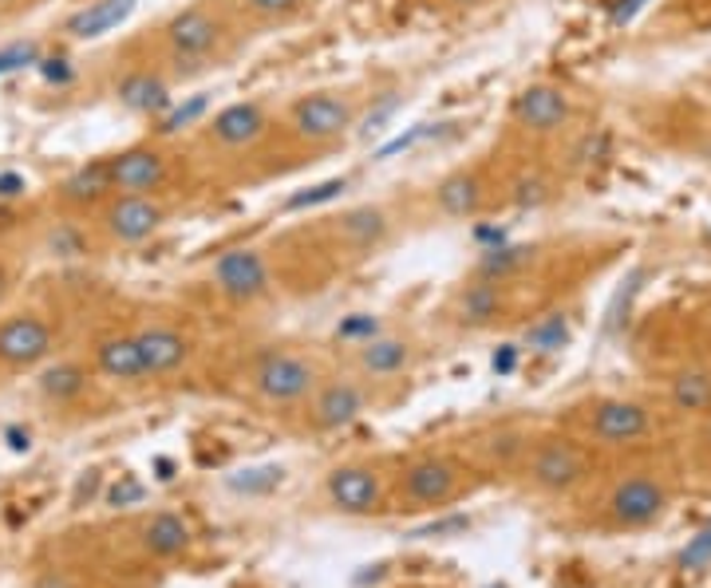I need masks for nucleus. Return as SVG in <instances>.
Returning a JSON list of instances; mask_svg holds the SVG:
<instances>
[{"instance_id": "nucleus-31", "label": "nucleus", "mask_w": 711, "mask_h": 588, "mask_svg": "<svg viewBox=\"0 0 711 588\" xmlns=\"http://www.w3.org/2000/svg\"><path fill=\"white\" fill-rule=\"evenodd\" d=\"M684 12V21L691 28H711V0H672L668 4V16Z\"/></svg>"}, {"instance_id": "nucleus-36", "label": "nucleus", "mask_w": 711, "mask_h": 588, "mask_svg": "<svg viewBox=\"0 0 711 588\" xmlns=\"http://www.w3.org/2000/svg\"><path fill=\"white\" fill-rule=\"evenodd\" d=\"M28 4H36V0H0V9H4V12H16V9H28Z\"/></svg>"}, {"instance_id": "nucleus-21", "label": "nucleus", "mask_w": 711, "mask_h": 588, "mask_svg": "<svg viewBox=\"0 0 711 588\" xmlns=\"http://www.w3.org/2000/svg\"><path fill=\"white\" fill-rule=\"evenodd\" d=\"M230 12L237 16L249 36H273V32H289L301 21H308L320 0H225Z\"/></svg>"}, {"instance_id": "nucleus-39", "label": "nucleus", "mask_w": 711, "mask_h": 588, "mask_svg": "<svg viewBox=\"0 0 711 588\" xmlns=\"http://www.w3.org/2000/svg\"><path fill=\"white\" fill-rule=\"evenodd\" d=\"M708 328H711V305H708Z\"/></svg>"}, {"instance_id": "nucleus-19", "label": "nucleus", "mask_w": 711, "mask_h": 588, "mask_svg": "<svg viewBox=\"0 0 711 588\" xmlns=\"http://www.w3.org/2000/svg\"><path fill=\"white\" fill-rule=\"evenodd\" d=\"M135 340H139L142 364L151 379L174 376L194 360V336L171 320H151V325L135 328Z\"/></svg>"}, {"instance_id": "nucleus-10", "label": "nucleus", "mask_w": 711, "mask_h": 588, "mask_svg": "<svg viewBox=\"0 0 711 588\" xmlns=\"http://www.w3.org/2000/svg\"><path fill=\"white\" fill-rule=\"evenodd\" d=\"M174 213V198L163 193H112L100 210L92 213L95 234L115 249H135L147 245Z\"/></svg>"}, {"instance_id": "nucleus-29", "label": "nucleus", "mask_w": 711, "mask_h": 588, "mask_svg": "<svg viewBox=\"0 0 711 588\" xmlns=\"http://www.w3.org/2000/svg\"><path fill=\"white\" fill-rule=\"evenodd\" d=\"M40 391L56 403H71V399H80L88 391V367L83 364H51L48 372L40 376Z\"/></svg>"}, {"instance_id": "nucleus-32", "label": "nucleus", "mask_w": 711, "mask_h": 588, "mask_svg": "<svg viewBox=\"0 0 711 588\" xmlns=\"http://www.w3.org/2000/svg\"><path fill=\"white\" fill-rule=\"evenodd\" d=\"M708 557H711V529H703L700 538H696L688 549H684V565L696 568V565H703Z\"/></svg>"}, {"instance_id": "nucleus-35", "label": "nucleus", "mask_w": 711, "mask_h": 588, "mask_svg": "<svg viewBox=\"0 0 711 588\" xmlns=\"http://www.w3.org/2000/svg\"><path fill=\"white\" fill-rule=\"evenodd\" d=\"M9 289H12V277H9V269L0 264V308H4V301H9Z\"/></svg>"}, {"instance_id": "nucleus-14", "label": "nucleus", "mask_w": 711, "mask_h": 588, "mask_svg": "<svg viewBox=\"0 0 711 588\" xmlns=\"http://www.w3.org/2000/svg\"><path fill=\"white\" fill-rule=\"evenodd\" d=\"M308 423L313 431H345L368 411V379L360 376H325L320 387L305 399Z\"/></svg>"}, {"instance_id": "nucleus-13", "label": "nucleus", "mask_w": 711, "mask_h": 588, "mask_svg": "<svg viewBox=\"0 0 711 588\" xmlns=\"http://www.w3.org/2000/svg\"><path fill=\"white\" fill-rule=\"evenodd\" d=\"M526 474L546 494H566L590 474V450L573 443V438H541L526 455Z\"/></svg>"}, {"instance_id": "nucleus-38", "label": "nucleus", "mask_w": 711, "mask_h": 588, "mask_svg": "<svg viewBox=\"0 0 711 588\" xmlns=\"http://www.w3.org/2000/svg\"><path fill=\"white\" fill-rule=\"evenodd\" d=\"M703 443H708V447H711V411H708V415H703Z\"/></svg>"}, {"instance_id": "nucleus-24", "label": "nucleus", "mask_w": 711, "mask_h": 588, "mask_svg": "<svg viewBox=\"0 0 711 588\" xmlns=\"http://www.w3.org/2000/svg\"><path fill=\"white\" fill-rule=\"evenodd\" d=\"M112 170H107V154L92 158V163L75 166V170L56 186V202L71 213H95L107 198H112Z\"/></svg>"}, {"instance_id": "nucleus-34", "label": "nucleus", "mask_w": 711, "mask_h": 588, "mask_svg": "<svg viewBox=\"0 0 711 588\" xmlns=\"http://www.w3.org/2000/svg\"><path fill=\"white\" fill-rule=\"evenodd\" d=\"M423 4H439V9H463V4H487V0H423Z\"/></svg>"}, {"instance_id": "nucleus-3", "label": "nucleus", "mask_w": 711, "mask_h": 588, "mask_svg": "<svg viewBox=\"0 0 711 588\" xmlns=\"http://www.w3.org/2000/svg\"><path fill=\"white\" fill-rule=\"evenodd\" d=\"M249 44L254 36L237 24L225 0H190L183 9L166 12L163 21L142 36L147 60L159 63L174 83L230 68Z\"/></svg>"}, {"instance_id": "nucleus-16", "label": "nucleus", "mask_w": 711, "mask_h": 588, "mask_svg": "<svg viewBox=\"0 0 711 588\" xmlns=\"http://www.w3.org/2000/svg\"><path fill=\"white\" fill-rule=\"evenodd\" d=\"M585 426H590V438H597L601 447H632V443L652 435V411L640 399L609 396L590 407Z\"/></svg>"}, {"instance_id": "nucleus-27", "label": "nucleus", "mask_w": 711, "mask_h": 588, "mask_svg": "<svg viewBox=\"0 0 711 588\" xmlns=\"http://www.w3.org/2000/svg\"><path fill=\"white\" fill-rule=\"evenodd\" d=\"M194 529L183 514H154L147 526H142V549L151 557H178L186 545H190Z\"/></svg>"}, {"instance_id": "nucleus-6", "label": "nucleus", "mask_w": 711, "mask_h": 588, "mask_svg": "<svg viewBox=\"0 0 711 588\" xmlns=\"http://www.w3.org/2000/svg\"><path fill=\"white\" fill-rule=\"evenodd\" d=\"M585 122V99L561 80H529L510 99L502 119V146L558 154Z\"/></svg>"}, {"instance_id": "nucleus-7", "label": "nucleus", "mask_w": 711, "mask_h": 588, "mask_svg": "<svg viewBox=\"0 0 711 588\" xmlns=\"http://www.w3.org/2000/svg\"><path fill=\"white\" fill-rule=\"evenodd\" d=\"M107 170L115 193H163V198H174L186 178L202 174L190 151L171 146L166 139H142L107 154Z\"/></svg>"}, {"instance_id": "nucleus-5", "label": "nucleus", "mask_w": 711, "mask_h": 588, "mask_svg": "<svg viewBox=\"0 0 711 588\" xmlns=\"http://www.w3.org/2000/svg\"><path fill=\"white\" fill-rule=\"evenodd\" d=\"M320 242L328 245L336 264H364L404 237L407 222H419L411 193H392V198H364V202L336 205L328 213L308 217Z\"/></svg>"}, {"instance_id": "nucleus-12", "label": "nucleus", "mask_w": 711, "mask_h": 588, "mask_svg": "<svg viewBox=\"0 0 711 588\" xmlns=\"http://www.w3.org/2000/svg\"><path fill=\"white\" fill-rule=\"evenodd\" d=\"M514 296H518V284L514 281L467 273L451 289L443 316H447V325H455L458 332H487V328H498L514 313Z\"/></svg>"}, {"instance_id": "nucleus-15", "label": "nucleus", "mask_w": 711, "mask_h": 588, "mask_svg": "<svg viewBox=\"0 0 711 588\" xmlns=\"http://www.w3.org/2000/svg\"><path fill=\"white\" fill-rule=\"evenodd\" d=\"M416 340L404 332H384L376 328L364 340H352V372L368 384H384L416 367Z\"/></svg>"}, {"instance_id": "nucleus-28", "label": "nucleus", "mask_w": 711, "mask_h": 588, "mask_svg": "<svg viewBox=\"0 0 711 588\" xmlns=\"http://www.w3.org/2000/svg\"><path fill=\"white\" fill-rule=\"evenodd\" d=\"M569 336H573V328H569V316L561 313V308H546V313L534 320V325L526 328V348L529 352H541V355H549V352H561V348L569 344Z\"/></svg>"}, {"instance_id": "nucleus-20", "label": "nucleus", "mask_w": 711, "mask_h": 588, "mask_svg": "<svg viewBox=\"0 0 711 588\" xmlns=\"http://www.w3.org/2000/svg\"><path fill=\"white\" fill-rule=\"evenodd\" d=\"M325 494L340 514L364 518V514H376L380 502H384V482L364 462H345L325 478Z\"/></svg>"}, {"instance_id": "nucleus-17", "label": "nucleus", "mask_w": 711, "mask_h": 588, "mask_svg": "<svg viewBox=\"0 0 711 588\" xmlns=\"http://www.w3.org/2000/svg\"><path fill=\"white\" fill-rule=\"evenodd\" d=\"M463 490V467L447 455H423L404 470V502L416 509L447 506Z\"/></svg>"}, {"instance_id": "nucleus-2", "label": "nucleus", "mask_w": 711, "mask_h": 588, "mask_svg": "<svg viewBox=\"0 0 711 588\" xmlns=\"http://www.w3.org/2000/svg\"><path fill=\"white\" fill-rule=\"evenodd\" d=\"M277 107L281 99L273 95H249V99L222 103L213 115H206L186 142L198 170L225 178V183L277 178Z\"/></svg>"}, {"instance_id": "nucleus-30", "label": "nucleus", "mask_w": 711, "mask_h": 588, "mask_svg": "<svg viewBox=\"0 0 711 588\" xmlns=\"http://www.w3.org/2000/svg\"><path fill=\"white\" fill-rule=\"evenodd\" d=\"M135 0H100V4H92V9H83L75 21L68 24V36H100V32L115 28V24L131 12Z\"/></svg>"}, {"instance_id": "nucleus-9", "label": "nucleus", "mask_w": 711, "mask_h": 588, "mask_svg": "<svg viewBox=\"0 0 711 588\" xmlns=\"http://www.w3.org/2000/svg\"><path fill=\"white\" fill-rule=\"evenodd\" d=\"M320 379H325V372L316 364V355H308L305 348H293V344H265L245 364V384L269 407L305 403L316 387H320Z\"/></svg>"}, {"instance_id": "nucleus-18", "label": "nucleus", "mask_w": 711, "mask_h": 588, "mask_svg": "<svg viewBox=\"0 0 711 588\" xmlns=\"http://www.w3.org/2000/svg\"><path fill=\"white\" fill-rule=\"evenodd\" d=\"M56 348V332L44 316L36 313H16L0 320V364L12 372L44 364Z\"/></svg>"}, {"instance_id": "nucleus-11", "label": "nucleus", "mask_w": 711, "mask_h": 588, "mask_svg": "<svg viewBox=\"0 0 711 588\" xmlns=\"http://www.w3.org/2000/svg\"><path fill=\"white\" fill-rule=\"evenodd\" d=\"M502 174H506V213L510 210H541V205L558 202L566 174H561V154L549 151H518V146H502Z\"/></svg>"}, {"instance_id": "nucleus-1", "label": "nucleus", "mask_w": 711, "mask_h": 588, "mask_svg": "<svg viewBox=\"0 0 711 588\" xmlns=\"http://www.w3.org/2000/svg\"><path fill=\"white\" fill-rule=\"evenodd\" d=\"M368 107H372V83L368 80L316 83L305 92L284 95L281 107H277V178L340 151L356 134V127L364 122Z\"/></svg>"}, {"instance_id": "nucleus-40", "label": "nucleus", "mask_w": 711, "mask_h": 588, "mask_svg": "<svg viewBox=\"0 0 711 588\" xmlns=\"http://www.w3.org/2000/svg\"><path fill=\"white\" fill-rule=\"evenodd\" d=\"M4 16H9V12H4V9H0V21H4Z\"/></svg>"}, {"instance_id": "nucleus-25", "label": "nucleus", "mask_w": 711, "mask_h": 588, "mask_svg": "<svg viewBox=\"0 0 711 588\" xmlns=\"http://www.w3.org/2000/svg\"><path fill=\"white\" fill-rule=\"evenodd\" d=\"M95 372L103 379H112V384H142L147 376V364H142V352H139V340L135 332H112L103 336L100 344H95Z\"/></svg>"}, {"instance_id": "nucleus-23", "label": "nucleus", "mask_w": 711, "mask_h": 588, "mask_svg": "<svg viewBox=\"0 0 711 588\" xmlns=\"http://www.w3.org/2000/svg\"><path fill=\"white\" fill-rule=\"evenodd\" d=\"M664 506H668V490H664V482H656L649 474L625 478L609 494V509L620 526H649V521L661 518Z\"/></svg>"}, {"instance_id": "nucleus-22", "label": "nucleus", "mask_w": 711, "mask_h": 588, "mask_svg": "<svg viewBox=\"0 0 711 588\" xmlns=\"http://www.w3.org/2000/svg\"><path fill=\"white\" fill-rule=\"evenodd\" d=\"M171 87H174L171 75H166L159 63H151L147 56H142V60H135L131 68L119 75V83H115V99H119L127 111L154 115L171 103Z\"/></svg>"}, {"instance_id": "nucleus-33", "label": "nucleus", "mask_w": 711, "mask_h": 588, "mask_svg": "<svg viewBox=\"0 0 711 588\" xmlns=\"http://www.w3.org/2000/svg\"><path fill=\"white\" fill-rule=\"evenodd\" d=\"M32 56H36V48H32V44H16V48H4V51H0V71L21 68V63H28Z\"/></svg>"}, {"instance_id": "nucleus-8", "label": "nucleus", "mask_w": 711, "mask_h": 588, "mask_svg": "<svg viewBox=\"0 0 711 588\" xmlns=\"http://www.w3.org/2000/svg\"><path fill=\"white\" fill-rule=\"evenodd\" d=\"M206 284L210 293L230 308H257L281 293V273H277L273 249L257 242H242L210 257L206 264Z\"/></svg>"}, {"instance_id": "nucleus-4", "label": "nucleus", "mask_w": 711, "mask_h": 588, "mask_svg": "<svg viewBox=\"0 0 711 588\" xmlns=\"http://www.w3.org/2000/svg\"><path fill=\"white\" fill-rule=\"evenodd\" d=\"M419 222H487L506 213V174L498 146L447 166L435 183L411 193Z\"/></svg>"}, {"instance_id": "nucleus-37", "label": "nucleus", "mask_w": 711, "mask_h": 588, "mask_svg": "<svg viewBox=\"0 0 711 588\" xmlns=\"http://www.w3.org/2000/svg\"><path fill=\"white\" fill-rule=\"evenodd\" d=\"M36 588H68V585H63L60 577H44V580H36Z\"/></svg>"}, {"instance_id": "nucleus-26", "label": "nucleus", "mask_w": 711, "mask_h": 588, "mask_svg": "<svg viewBox=\"0 0 711 588\" xmlns=\"http://www.w3.org/2000/svg\"><path fill=\"white\" fill-rule=\"evenodd\" d=\"M668 407L680 415H708L711 411V364H684L668 379Z\"/></svg>"}]
</instances>
